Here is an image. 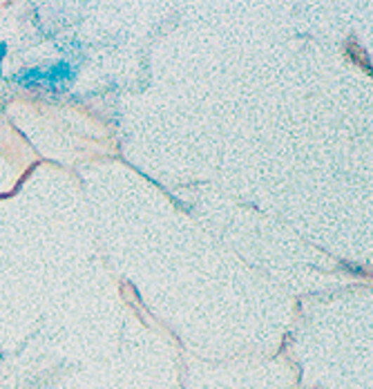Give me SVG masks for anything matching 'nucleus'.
Returning <instances> with one entry per match:
<instances>
[{
    "mask_svg": "<svg viewBox=\"0 0 373 389\" xmlns=\"http://www.w3.org/2000/svg\"><path fill=\"white\" fill-rule=\"evenodd\" d=\"M72 77H74L72 68L65 60H58L49 68H34L22 72L16 77V81L27 87H43V90H49V92H58V90H65V85L72 81Z\"/></svg>",
    "mask_w": 373,
    "mask_h": 389,
    "instance_id": "obj_1",
    "label": "nucleus"
},
{
    "mask_svg": "<svg viewBox=\"0 0 373 389\" xmlns=\"http://www.w3.org/2000/svg\"><path fill=\"white\" fill-rule=\"evenodd\" d=\"M344 269H349V271H353L355 275H362V273H365L362 269H360V267H355V264H344Z\"/></svg>",
    "mask_w": 373,
    "mask_h": 389,
    "instance_id": "obj_3",
    "label": "nucleus"
},
{
    "mask_svg": "<svg viewBox=\"0 0 373 389\" xmlns=\"http://www.w3.org/2000/svg\"><path fill=\"white\" fill-rule=\"evenodd\" d=\"M7 56V43H0V68H3V58Z\"/></svg>",
    "mask_w": 373,
    "mask_h": 389,
    "instance_id": "obj_2",
    "label": "nucleus"
}]
</instances>
